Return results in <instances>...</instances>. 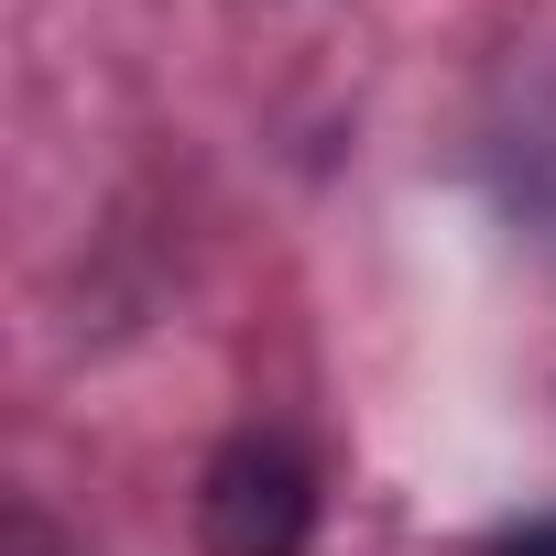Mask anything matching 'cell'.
Instances as JSON below:
<instances>
[{
  "label": "cell",
  "mask_w": 556,
  "mask_h": 556,
  "mask_svg": "<svg viewBox=\"0 0 556 556\" xmlns=\"http://www.w3.org/2000/svg\"><path fill=\"white\" fill-rule=\"evenodd\" d=\"M197 534H207V556H306V534H317V469L285 437H229L207 458Z\"/></svg>",
  "instance_id": "obj_1"
},
{
  "label": "cell",
  "mask_w": 556,
  "mask_h": 556,
  "mask_svg": "<svg viewBox=\"0 0 556 556\" xmlns=\"http://www.w3.org/2000/svg\"><path fill=\"white\" fill-rule=\"evenodd\" d=\"M491 556H556V523H523V534H502Z\"/></svg>",
  "instance_id": "obj_2"
}]
</instances>
